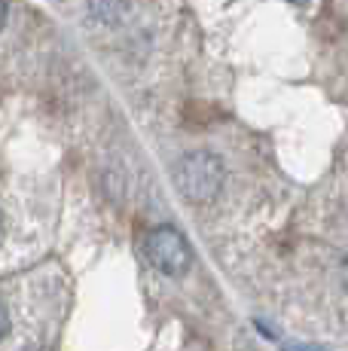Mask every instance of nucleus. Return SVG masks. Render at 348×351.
<instances>
[{"label":"nucleus","instance_id":"nucleus-3","mask_svg":"<svg viewBox=\"0 0 348 351\" xmlns=\"http://www.w3.org/2000/svg\"><path fill=\"white\" fill-rule=\"evenodd\" d=\"M89 6H92V16L101 19L107 25L119 22L125 12V0H89Z\"/></svg>","mask_w":348,"mask_h":351},{"label":"nucleus","instance_id":"nucleus-5","mask_svg":"<svg viewBox=\"0 0 348 351\" xmlns=\"http://www.w3.org/2000/svg\"><path fill=\"white\" fill-rule=\"evenodd\" d=\"M6 333H10V315H6V308L0 306V339H3Z\"/></svg>","mask_w":348,"mask_h":351},{"label":"nucleus","instance_id":"nucleus-8","mask_svg":"<svg viewBox=\"0 0 348 351\" xmlns=\"http://www.w3.org/2000/svg\"><path fill=\"white\" fill-rule=\"evenodd\" d=\"M290 3H309V0H290Z\"/></svg>","mask_w":348,"mask_h":351},{"label":"nucleus","instance_id":"nucleus-2","mask_svg":"<svg viewBox=\"0 0 348 351\" xmlns=\"http://www.w3.org/2000/svg\"><path fill=\"white\" fill-rule=\"evenodd\" d=\"M144 254L165 275H184L190 269V247H186L184 235L171 226L153 229L144 241Z\"/></svg>","mask_w":348,"mask_h":351},{"label":"nucleus","instance_id":"nucleus-1","mask_svg":"<svg viewBox=\"0 0 348 351\" xmlns=\"http://www.w3.org/2000/svg\"><path fill=\"white\" fill-rule=\"evenodd\" d=\"M223 178H226L223 162L214 156V153H190V156H184L177 162V168H174V184H177V190L190 202H196V205L211 202L214 195L220 193V186H223Z\"/></svg>","mask_w":348,"mask_h":351},{"label":"nucleus","instance_id":"nucleus-6","mask_svg":"<svg viewBox=\"0 0 348 351\" xmlns=\"http://www.w3.org/2000/svg\"><path fill=\"white\" fill-rule=\"evenodd\" d=\"M339 278H343V285H345V290H348V260L343 263V269H339Z\"/></svg>","mask_w":348,"mask_h":351},{"label":"nucleus","instance_id":"nucleus-7","mask_svg":"<svg viewBox=\"0 0 348 351\" xmlns=\"http://www.w3.org/2000/svg\"><path fill=\"white\" fill-rule=\"evenodd\" d=\"M6 25V0H0V28Z\"/></svg>","mask_w":348,"mask_h":351},{"label":"nucleus","instance_id":"nucleus-9","mask_svg":"<svg viewBox=\"0 0 348 351\" xmlns=\"http://www.w3.org/2000/svg\"><path fill=\"white\" fill-rule=\"evenodd\" d=\"M0 229H3V220H0Z\"/></svg>","mask_w":348,"mask_h":351},{"label":"nucleus","instance_id":"nucleus-4","mask_svg":"<svg viewBox=\"0 0 348 351\" xmlns=\"http://www.w3.org/2000/svg\"><path fill=\"white\" fill-rule=\"evenodd\" d=\"M281 351H327V348H318V346H299V342H287Z\"/></svg>","mask_w":348,"mask_h":351}]
</instances>
